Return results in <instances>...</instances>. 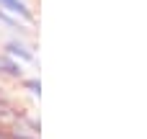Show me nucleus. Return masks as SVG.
<instances>
[{
  "mask_svg": "<svg viewBox=\"0 0 147 139\" xmlns=\"http://www.w3.org/2000/svg\"><path fill=\"white\" fill-rule=\"evenodd\" d=\"M3 54H8L10 59H16L18 64H26V62H34V49L23 41V36H13L3 44Z\"/></svg>",
  "mask_w": 147,
  "mask_h": 139,
  "instance_id": "f257e3e1",
  "label": "nucleus"
},
{
  "mask_svg": "<svg viewBox=\"0 0 147 139\" xmlns=\"http://www.w3.org/2000/svg\"><path fill=\"white\" fill-rule=\"evenodd\" d=\"M23 111L18 108V103L13 101V95L0 85V126H10V124H16V119L21 116Z\"/></svg>",
  "mask_w": 147,
  "mask_h": 139,
  "instance_id": "f03ea898",
  "label": "nucleus"
},
{
  "mask_svg": "<svg viewBox=\"0 0 147 139\" xmlns=\"http://www.w3.org/2000/svg\"><path fill=\"white\" fill-rule=\"evenodd\" d=\"M0 10L16 21H34V13L26 5V0H0Z\"/></svg>",
  "mask_w": 147,
  "mask_h": 139,
  "instance_id": "7ed1b4c3",
  "label": "nucleus"
},
{
  "mask_svg": "<svg viewBox=\"0 0 147 139\" xmlns=\"http://www.w3.org/2000/svg\"><path fill=\"white\" fill-rule=\"evenodd\" d=\"M0 77L21 80V77H23V64H18L16 59H10L8 54H3V52H0Z\"/></svg>",
  "mask_w": 147,
  "mask_h": 139,
  "instance_id": "20e7f679",
  "label": "nucleus"
},
{
  "mask_svg": "<svg viewBox=\"0 0 147 139\" xmlns=\"http://www.w3.org/2000/svg\"><path fill=\"white\" fill-rule=\"evenodd\" d=\"M21 88H23L26 93H31L34 98H39V95H41V83H39V77H36V75H31V77H26V75H23V77H21Z\"/></svg>",
  "mask_w": 147,
  "mask_h": 139,
  "instance_id": "39448f33",
  "label": "nucleus"
},
{
  "mask_svg": "<svg viewBox=\"0 0 147 139\" xmlns=\"http://www.w3.org/2000/svg\"><path fill=\"white\" fill-rule=\"evenodd\" d=\"M0 21H3V23H8L10 28H16V31H21V34H23V26H21V21L10 18V15H8V13H3V10H0Z\"/></svg>",
  "mask_w": 147,
  "mask_h": 139,
  "instance_id": "423d86ee",
  "label": "nucleus"
},
{
  "mask_svg": "<svg viewBox=\"0 0 147 139\" xmlns=\"http://www.w3.org/2000/svg\"><path fill=\"white\" fill-rule=\"evenodd\" d=\"M0 139H10V134H8V129H5V126H0Z\"/></svg>",
  "mask_w": 147,
  "mask_h": 139,
  "instance_id": "0eeeda50",
  "label": "nucleus"
}]
</instances>
